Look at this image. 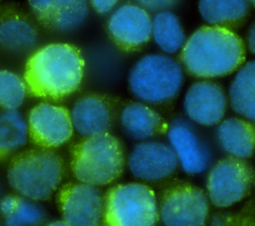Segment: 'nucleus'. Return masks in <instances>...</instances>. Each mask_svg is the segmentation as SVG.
Masks as SVG:
<instances>
[{
	"label": "nucleus",
	"instance_id": "1",
	"mask_svg": "<svg viewBox=\"0 0 255 226\" xmlns=\"http://www.w3.org/2000/svg\"><path fill=\"white\" fill-rule=\"evenodd\" d=\"M86 60L70 43H50L33 51L26 61L24 81L28 93L40 99L60 100L82 84Z\"/></svg>",
	"mask_w": 255,
	"mask_h": 226
},
{
	"label": "nucleus",
	"instance_id": "2",
	"mask_svg": "<svg viewBox=\"0 0 255 226\" xmlns=\"http://www.w3.org/2000/svg\"><path fill=\"white\" fill-rule=\"evenodd\" d=\"M245 59L241 38L231 29L219 26H203L184 43L180 60L185 70L198 78L227 76Z\"/></svg>",
	"mask_w": 255,
	"mask_h": 226
},
{
	"label": "nucleus",
	"instance_id": "3",
	"mask_svg": "<svg viewBox=\"0 0 255 226\" xmlns=\"http://www.w3.org/2000/svg\"><path fill=\"white\" fill-rule=\"evenodd\" d=\"M64 176L62 157L50 148H34L17 154L7 170V181L23 197L35 201L50 198Z\"/></svg>",
	"mask_w": 255,
	"mask_h": 226
},
{
	"label": "nucleus",
	"instance_id": "4",
	"mask_svg": "<svg viewBox=\"0 0 255 226\" xmlns=\"http://www.w3.org/2000/svg\"><path fill=\"white\" fill-rule=\"evenodd\" d=\"M125 167L121 141L111 133L85 137L72 151L71 169L78 181L105 186L117 180Z\"/></svg>",
	"mask_w": 255,
	"mask_h": 226
},
{
	"label": "nucleus",
	"instance_id": "5",
	"mask_svg": "<svg viewBox=\"0 0 255 226\" xmlns=\"http://www.w3.org/2000/svg\"><path fill=\"white\" fill-rule=\"evenodd\" d=\"M183 83L181 66L171 57L152 53L139 58L128 75L130 94L145 104H163L172 100Z\"/></svg>",
	"mask_w": 255,
	"mask_h": 226
},
{
	"label": "nucleus",
	"instance_id": "6",
	"mask_svg": "<svg viewBox=\"0 0 255 226\" xmlns=\"http://www.w3.org/2000/svg\"><path fill=\"white\" fill-rule=\"evenodd\" d=\"M159 209L153 190L139 182L113 186L105 196L107 226H155Z\"/></svg>",
	"mask_w": 255,
	"mask_h": 226
},
{
	"label": "nucleus",
	"instance_id": "7",
	"mask_svg": "<svg viewBox=\"0 0 255 226\" xmlns=\"http://www.w3.org/2000/svg\"><path fill=\"white\" fill-rule=\"evenodd\" d=\"M253 180L252 169L243 160L228 157L210 169L206 188L210 201L217 207H228L248 193Z\"/></svg>",
	"mask_w": 255,
	"mask_h": 226
},
{
	"label": "nucleus",
	"instance_id": "8",
	"mask_svg": "<svg viewBox=\"0 0 255 226\" xmlns=\"http://www.w3.org/2000/svg\"><path fill=\"white\" fill-rule=\"evenodd\" d=\"M30 139L39 147L56 148L67 143L74 133L70 111L61 105L40 103L27 116Z\"/></svg>",
	"mask_w": 255,
	"mask_h": 226
},
{
	"label": "nucleus",
	"instance_id": "9",
	"mask_svg": "<svg viewBox=\"0 0 255 226\" xmlns=\"http://www.w3.org/2000/svg\"><path fill=\"white\" fill-rule=\"evenodd\" d=\"M63 220L71 226H99L104 216L105 197L98 186L74 182L64 185L58 194Z\"/></svg>",
	"mask_w": 255,
	"mask_h": 226
},
{
	"label": "nucleus",
	"instance_id": "10",
	"mask_svg": "<svg viewBox=\"0 0 255 226\" xmlns=\"http://www.w3.org/2000/svg\"><path fill=\"white\" fill-rule=\"evenodd\" d=\"M152 18L149 12L136 3L117 7L107 23L108 34L122 51L133 52L144 46L151 38Z\"/></svg>",
	"mask_w": 255,
	"mask_h": 226
},
{
	"label": "nucleus",
	"instance_id": "11",
	"mask_svg": "<svg viewBox=\"0 0 255 226\" xmlns=\"http://www.w3.org/2000/svg\"><path fill=\"white\" fill-rule=\"evenodd\" d=\"M207 215L206 195L191 185L172 187L159 206V217L165 226H203Z\"/></svg>",
	"mask_w": 255,
	"mask_h": 226
},
{
	"label": "nucleus",
	"instance_id": "12",
	"mask_svg": "<svg viewBox=\"0 0 255 226\" xmlns=\"http://www.w3.org/2000/svg\"><path fill=\"white\" fill-rule=\"evenodd\" d=\"M130 174L140 180L157 181L169 176L176 169L178 160L169 144L145 140L135 144L127 159Z\"/></svg>",
	"mask_w": 255,
	"mask_h": 226
},
{
	"label": "nucleus",
	"instance_id": "13",
	"mask_svg": "<svg viewBox=\"0 0 255 226\" xmlns=\"http://www.w3.org/2000/svg\"><path fill=\"white\" fill-rule=\"evenodd\" d=\"M36 20L57 33H70L79 29L89 15L88 0H28Z\"/></svg>",
	"mask_w": 255,
	"mask_h": 226
},
{
	"label": "nucleus",
	"instance_id": "14",
	"mask_svg": "<svg viewBox=\"0 0 255 226\" xmlns=\"http://www.w3.org/2000/svg\"><path fill=\"white\" fill-rule=\"evenodd\" d=\"M226 104L224 91L219 85L202 81L189 87L183 100V109L192 121L211 126L222 120Z\"/></svg>",
	"mask_w": 255,
	"mask_h": 226
},
{
	"label": "nucleus",
	"instance_id": "15",
	"mask_svg": "<svg viewBox=\"0 0 255 226\" xmlns=\"http://www.w3.org/2000/svg\"><path fill=\"white\" fill-rule=\"evenodd\" d=\"M167 138L184 172L198 174L207 168L211 158L209 149L187 121H172L167 129Z\"/></svg>",
	"mask_w": 255,
	"mask_h": 226
},
{
	"label": "nucleus",
	"instance_id": "16",
	"mask_svg": "<svg viewBox=\"0 0 255 226\" xmlns=\"http://www.w3.org/2000/svg\"><path fill=\"white\" fill-rule=\"evenodd\" d=\"M70 113L74 130L84 138L108 133L114 119L110 102L99 95L78 99Z\"/></svg>",
	"mask_w": 255,
	"mask_h": 226
},
{
	"label": "nucleus",
	"instance_id": "17",
	"mask_svg": "<svg viewBox=\"0 0 255 226\" xmlns=\"http://www.w3.org/2000/svg\"><path fill=\"white\" fill-rule=\"evenodd\" d=\"M38 40V29L25 13L8 8L0 14V49L22 55L32 51Z\"/></svg>",
	"mask_w": 255,
	"mask_h": 226
},
{
	"label": "nucleus",
	"instance_id": "18",
	"mask_svg": "<svg viewBox=\"0 0 255 226\" xmlns=\"http://www.w3.org/2000/svg\"><path fill=\"white\" fill-rule=\"evenodd\" d=\"M120 122L125 134L139 142L149 140L163 126L160 115L142 102H131L126 105L121 112Z\"/></svg>",
	"mask_w": 255,
	"mask_h": 226
},
{
	"label": "nucleus",
	"instance_id": "19",
	"mask_svg": "<svg viewBox=\"0 0 255 226\" xmlns=\"http://www.w3.org/2000/svg\"><path fill=\"white\" fill-rule=\"evenodd\" d=\"M217 139L221 147L232 157L245 159L255 151V128L242 118L229 117L220 121Z\"/></svg>",
	"mask_w": 255,
	"mask_h": 226
},
{
	"label": "nucleus",
	"instance_id": "20",
	"mask_svg": "<svg viewBox=\"0 0 255 226\" xmlns=\"http://www.w3.org/2000/svg\"><path fill=\"white\" fill-rule=\"evenodd\" d=\"M231 107L239 115L255 120V60L242 65L229 88Z\"/></svg>",
	"mask_w": 255,
	"mask_h": 226
},
{
	"label": "nucleus",
	"instance_id": "21",
	"mask_svg": "<svg viewBox=\"0 0 255 226\" xmlns=\"http://www.w3.org/2000/svg\"><path fill=\"white\" fill-rule=\"evenodd\" d=\"M249 0H199L198 9L206 23L230 29L245 19L249 11Z\"/></svg>",
	"mask_w": 255,
	"mask_h": 226
},
{
	"label": "nucleus",
	"instance_id": "22",
	"mask_svg": "<svg viewBox=\"0 0 255 226\" xmlns=\"http://www.w3.org/2000/svg\"><path fill=\"white\" fill-rule=\"evenodd\" d=\"M0 212L5 226H40L45 220V210L38 201L18 194L2 197Z\"/></svg>",
	"mask_w": 255,
	"mask_h": 226
},
{
	"label": "nucleus",
	"instance_id": "23",
	"mask_svg": "<svg viewBox=\"0 0 255 226\" xmlns=\"http://www.w3.org/2000/svg\"><path fill=\"white\" fill-rule=\"evenodd\" d=\"M28 138L27 118L18 110L0 112V159L25 146Z\"/></svg>",
	"mask_w": 255,
	"mask_h": 226
},
{
	"label": "nucleus",
	"instance_id": "24",
	"mask_svg": "<svg viewBox=\"0 0 255 226\" xmlns=\"http://www.w3.org/2000/svg\"><path fill=\"white\" fill-rule=\"evenodd\" d=\"M151 38L165 54L176 53L186 41L177 16L169 10L157 12L152 17Z\"/></svg>",
	"mask_w": 255,
	"mask_h": 226
},
{
	"label": "nucleus",
	"instance_id": "25",
	"mask_svg": "<svg viewBox=\"0 0 255 226\" xmlns=\"http://www.w3.org/2000/svg\"><path fill=\"white\" fill-rule=\"evenodd\" d=\"M27 93L24 78L10 70H0V108L2 110H18L23 105Z\"/></svg>",
	"mask_w": 255,
	"mask_h": 226
},
{
	"label": "nucleus",
	"instance_id": "26",
	"mask_svg": "<svg viewBox=\"0 0 255 226\" xmlns=\"http://www.w3.org/2000/svg\"><path fill=\"white\" fill-rule=\"evenodd\" d=\"M135 3L148 12L166 11L176 6L181 0H134Z\"/></svg>",
	"mask_w": 255,
	"mask_h": 226
},
{
	"label": "nucleus",
	"instance_id": "27",
	"mask_svg": "<svg viewBox=\"0 0 255 226\" xmlns=\"http://www.w3.org/2000/svg\"><path fill=\"white\" fill-rule=\"evenodd\" d=\"M88 2L96 13L107 15L117 8L120 0H88Z\"/></svg>",
	"mask_w": 255,
	"mask_h": 226
},
{
	"label": "nucleus",
	"instance_id": "28",
	"mask_svg": "<svg viewBox=\"0 0 255 226\" xmlns=\"http://www.w3.org/2000/svg\"><path fill=\"white\" fill-rule=\"evenodd\" d=\"M247 42H248V47H249L250 51L255 55V22L249 29L248 36H247Z\"/></svg>",
	"mask_w": 255,
	"mask_h": 226
},
{
	"label": "nucleus",
	"instance_id": "29",
	"mask_svg": "<svg viewBox=\"0 0 255 226\" xmlns=\"http://www.w3.org/2000/svg\"><path fill=\"white\" fill-rule=\"evenodd\" d=\"M47 226H71V225L67 223L65 220H56L49 223Z\"/></svg>",
	"mask_w": 255,
	"mask_h": 226
},
{
	"label": "nucleus",
	"instance_id": "30",
	"mask_svg": "<svg viewBox=\"0 0 255 226\" xmlns=\"http://www.w3.org/2000/svg\"><path fill=\"white\" fill-rule=\"evenodd\" d=\"M1 195H2V187H1V184H0V200L2 199V196H1Z\"/></svg>",
	"mask_w": 255,
	"mask_h": 226
},
{
	"label": "nucleus",
	"instance_id": "31",
	"mask_svg": "<svg viewBox=\"0 0 255 226\" xmlns=\"http://www.w3.org/2000/svg\"><path fill=\"white\" fill-rule=\"evenodd\" d=\"M249 1H250V2L255 6V0H249Z\"/></svg>",
	"mask_w": 255,
	"mask_h": 226
},
{
	"label": "nucleus",
	"instance_id": "32",
	"mask_svg": "<svg viewBox=\"0 0 255 226\" xmlns=\"http://www.w3.org/2000/svg\"><path fill=\"white\" fill-rule=\"evenodd\" d=\"M99 226H107V225H106V224H105V225H99Z\"/></svg>",
	"mask_w": 255,
	"mask_h": 226
},
{
	"label": "nucleus",
	"instance_id": "33",
	"mask_svg": "<svg viewBox=\"0 0 255 226\" xmlns=\"http://www.w3.org/2000/svg\"><path fill=\"white\" fill-rule=\"evenodd\" d=\"M254 183H255V177H254Z\"/></svg>",
	"mask_w": 255,
	"mask_h": 226
},
{
	"label": "nucleus",
	"instance_id": "34",
	"mask_svg": "<svg viewBox=\"0 0 255 226\" xmlns=\"http://www.w3.org/2000/svg\"><path fill=\"white\" fill-rule=\"evenodd\" d=\"M0 1H1V0H0Z\"/></svg>",
	"mask_w": 255,
	"mask_h": 226
}]
</instances>
